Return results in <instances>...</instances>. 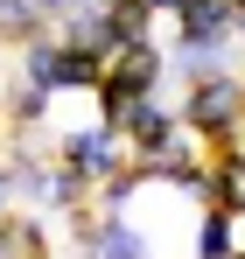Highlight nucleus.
Segmentation results:
<instances>
[{"label":"nucleus","mask_w":245,"mask_h":259,"mask_svg":"<svg viewBox=\"0 0 245 259\" xmlns=\"http://www.w3.org/2000/svg\"><path fill=\"white\" fill-rule=\"evenodd\" d=\"M49 154H56V161H63L70 175H84V182H105L112 168H126V161H133V154H126V140H119L112 126H105V119H84V126H63Z\"/></svg>","instance_id":"nucleus-1"},{"label":"nucleus","mask_w":245,"mask_h":259,"mask_svg":"<svg viewBox=\"0 0 245 259\" xmlns=\"http://www.w3.org/2000/svg\"><path fill=\"white\" fill-rule=\"evenodd\" d=\"M126 140V154L140 161V154H168L175 140H182V112H175V98L168 91H147V98H133L126 105V119L112 126Z\"/></svg>","instance_id":"nucleus-2"},{"label":"nucleus","mask_w":245,"mask_h":259,"mask_svg":"<svg viewBox=\"0 0 245 259\" xmlns=\"http://www.w3.org/2000/svg\"><path fill=\"white\" fill-rule=\"evenodd\" d=\"M245 49L238 35H231V0H182L175 14H168V35L161 49Z\"/></svg>","instance_id":"nucleus-3"},{"label":"nucleus","mask_w":245,"mask_h":259,"mask_svg":"<svg viewBox=\"0 0 245 259\" xmlns=\"http://www.w3.org/2000/svg\"><path fill=\"white\" fill-rule=\"evenodd\" d=\"M133 168L147 175V182H161V189H175V196H196L203 203V175H210V154H203V140L196 133H182L168 154H140Z\"/></svg>","instance_id":"nucleus-4"},{"label":"nucleus","mask_w":245,"mask_h":259,"mask_svg":"<svg viewBox=\"0 0 245 259\" xmlns=\"http://www.w3.org/2000/svg\"><path fill=\"white\" fill-rule=\"evenodd\" d=\"M77 252L84 259H154V245H147V231H140L133 210H126V217H98V224L77 238Z\"/></svg>","instance_id":"nucleus-5"},{"label":"nucleus","mask_w":245,"mask_h":259,"mask_svg":"<svg viewBox=\"0 0 245 259\" xmlns=\"http://www.w3.org/2000/svg\"><path fill=\"white\" fill-rule=\"evenodd\" d=\"M245 238V217H224V210H196V231H189V259H231Z\"/></svg>","instance_id":"nucleus-6"},{"label":"nucleus","mask_w":245,"mask_h":259,"mask_svg":"<svg viewBox=\"0 0 245 259\" xmlns=\"http://www.w3.org/2000/svg\"><path fill=\"white\" fill-rule=\"evenodd\" d=\"M98 70H105V56L84 42H63L56 35V98H70V91H91L98 84Z\"/></svg>","instance_id":"nucleus-7"},{"label":"nucleus","mask_w":245,"mask_h":259,"mask_svg":"<svg viewBox=\"0 0 245 259\" xmlns=\"http://www.w3.org/2000/svg\"><path fill=\"white\" fill-rule=\"evenodd\" d=\"M203 210H224V217H245V161H210L203 175Z\"/></svg>","instance_id":"nucleus-8"},{"label":"nucleus","mask_w":245,"mask_h":259,"mask_svg":"<svg viewBox=\"0 0 245 259\" xmlns=\"http://www.w3.org/2000/svg\"><path fill=\"white\" fill-rule=\"evenodd\" d=\"M140 189H147V175H140L133 161H126V168H112L105 182H91V210H98V217H126Z\"/></svg>","instance_id":"nucleus-9"},{"label":"nucleus","mask_w":245,"mask_h":259,"mask_svg":"<svg viewBox=\"0 0 245 259\" xmlns=\"http://www.w3.org/2000/svg\"><path fill=\"white\" fill-rule=\"evenodd\" d=\"M49 105H56V98H49V91H35V84H14V91H0V119H7L14 133H35L42 119H49Z\"/></svg>","instance_id":"nucleus-10"},{"label":"nucleus","mask_w":245,"mask_h":259,"mask_svg":"<svg viewBox=\"0 0 245 259\" xmlns=\"http://www.w3.org/2000/svg\"><path fill=\"white\" fill-rule=\"evenodd\" d=\"M7 231H14V259H56V245H49V231H42L35 210H14Z\"/></svg>","instance_id":"nucleus-11"},{"label":"nucleus","mask_w":245,"mask_h":259,"mask_svg":"<svg viewBox=\"0 0 245 259\" xmlns=\"http://www.w3.org/2000/svg\"><path fill=\"white\" fill-rule=\"evenodd\" d=\"M14 210H21V189H14V175L0 168V217H14Z\"/></svg>","instance_id":"nucleus-12"},{"label":"nucleus","mask_w":245,"mask_h":259,"mask_svg":"<svg viewBox=\"0 0 245 259\" xmlns=\"http://www.w3.org/2000/svg\"><path fill=\"white\" fill-rule=\"evenodd\" d=\"M231 35L245 42V0H231Z\"/></svg>","instance_id":"nucleus-13"},{"label":"nucleus","mask_w":245,"mask_h":259,"mask_svg":"<svg viewBox=\"0 0 245 259\" xmlns=\"http://www.w3.org/2000/svg\"><path fill=\"white\" fill-rule=\"evenodd\" d=\"M140 7H154V14H175V7H182V0H140Z\"/></svg>","instance_id":"nucleus-14"},{"label":"nucleus","mask_w":245,"mask_h":259,"mask_svg":"<svg viewBox=\"0 0 245 259\" xmlns=\"http://www.w3.org/2000/svg\"><path fill=\"white\" fill-rule=\"evenodd\" d=\"M91 7H126V0H91Z\"/></svg>","instance_id":"nucleus-15"},{"label":"nucleus","mask_w":245,"mask_h":259,"mask_svg":"<svg viewBox=\"0 0 245 259\" xmlns=\"http://www.w3.org/2000/svg\"><path fill=\"white\" fill-rule=\"evenodd\" d=\"M231 259H245V238H238V252H231Z\"/></svg>","instance_id":"nucleus-16"},{"label":"nucleus","mask_w":245,"mask_h":259,"mask_svg":"<svg viewBox=\"0 0 245 259\" xmlns=\"http://www.w3.org/2000/svg\"><path fill=\"white\" fill-rule=\"evenodd\" d=\"M0 63H7V42H0Z\"/></svg>","instance_id":"nucleus-17"},{"label":"nucleus","mask_w":245,"mask_h":259,"mask_svg":"<svg viewBox=\"0 0 245 259\" xmlns=\"http://www.w3.org/2000/svg\"><path fill=\"white\" fill-rule=\"evenodd\" d=\"M238 161H245V147H238Z\"/></svg>","instance_id":"nucleus-18"}]
</instances>
